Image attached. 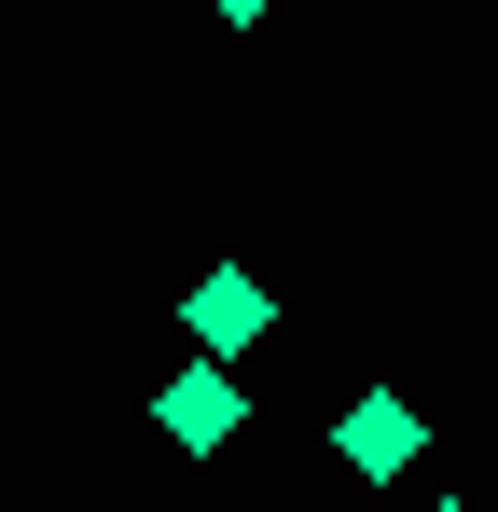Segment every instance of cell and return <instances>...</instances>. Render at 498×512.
Masks as SVG:
<instances>
[{"label":"cell","mask_w":498,"mask_h":512,"mask_svg":"<svg viewBox=\"0 0 498 512\" xmlns=\"http://www.w3.org/2000/svg\"><path fill=\"white\" fill-rule=\"evenodd\" d=\"M332 443H346V471H374V485H388V471H415V443H429V429H415V402H402V388H360Z\"/></svg>","instance_id":"obj_3"},{"label":"cell","mask_w":498,"mask_h":512,"mask_svg":"<svg viewBox=\"0 0 498 512\" xmlns=\"http://www.w3.org/2000/svg\"><path fill=\"white\" fill-rule=\"evenodd\" d=\"M180 333L208 346V360H249V346L277 333V291H263V277H249V263H208V277H194V291H180Z\"/></svg>","instance_id":"obj_1"},{"label":"cell","mask_w":498,"mask_h":512,"mask_svg":"<svg viewBox=\"0 0 498 512\" xmlns=\"http://www.w3.org/2000/svg\"><path fill=\"white\" fill-rule=\"evenodd\" d=\"M153 429L180 443V457L236 443V429H249V402H236V360H194V374H166V388H153Z\"/></svg>","instance_id":"obj_2"},{"label":"cell","mask_w":498,"mask_h":512,"mask_svg":"<svg viewBox=\"0 0 498 512\" xmlns=\"http://www.w3.org/2000/svg\"><path fill=\"white\" fill-rule=\"evenodd\" d=\"M429 512H471V499H429Z\"/></svg>","instance_id":"obj_5"},{"label":"cell","mask_w":498,"mask_h":512,"mask_svg":"<svg viewBox=\"0 0 498 512\" xmlns=\"http://www.w3.org/2000/svg\"><path fill=\"white\" fill-rule=\"evenodd\" d=\"M208 14H222V28H249V14H277V0H208Z\"/></svg>","instance_id":"obj_4"}]
</instances>
